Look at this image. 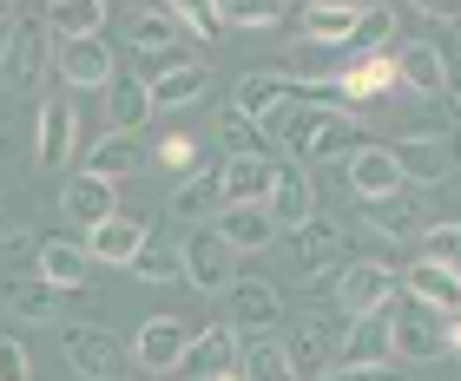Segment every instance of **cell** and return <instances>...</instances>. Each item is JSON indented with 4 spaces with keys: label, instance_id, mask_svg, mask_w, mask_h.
<instances>
[{
    "label": "cell",
    "instance_id": "cell-1",
    "mask_svg": "<svg viewBox=\"0 0 461 381\" xmlns=\"http://www.w3.org/2000/svg\"><path fill=\"white\" fill-rule=\"evenodd\" d=\"M356 132H363V119H356L349 105H337V99H297V105H284V112L264 119V138L284 145L290 164L349 158L356 152Z\"/></svg>",
    "mask_w": 461,
    "mask_h": 381
},
{
    "label": "cell",
    "instance_id": "cell-2",
    "mask_svg": "<svg viewBox=\"0 0 461 381\" xmlns=\"http://www.w3.org/2000/svg\"><path fill=\"white\" fill-rule=\"evenodd\" d=\"M402 303V277L383 263V257H363V263H343L337 277V315L343 323H363V315H383Z\"/></svg>",
    "mask_w": 461,
    "mask_h": 381
},
{
    "label": "cell",
    "instance_id": "cell-3",
    "mask_svg": "<svg viewBox=\"0 0 461 381\" xmlns=\"http://www.w3.org/2000/svg\"><path fill=\"white\" fill-rule=\"evenodd\" d=\"M389 349L402 355V362H442V355H455V323H442L435 309L402 296V303L389 309Z\"/></svg>",
    "mask_w": 461,
    "mask_h": 381
},
{
    "label": "cell",
    "instance_id": "cell-4",
    "mask_svg": "<svg viewBox=\"0 0 461 381\" xmlns=\"http://www.w3.org/2000/svg\"><path fill=\"white\" fill-rule=\"evenodd\" d=\"M343 315H330V309H310V315H297V323H290V342H284V355H290V368H297V381L310 375V381H323L330 368L343 362Z\"/></svg>",
    "mask_w": 461,
    "mask_h": 381
},
{
    "label": "cell",
    "instance_id": "cell-5",
    "mask_svg": "<svg viewBox=\"0 0 461 381\" xmlns=\"http://www.w3.org/2000/svg\"><path fill=\"white\" fill-rule=\"evenodd\" d=\"M47 53H53L47 20H40V13H14L7 47H0V86H7V93H33L40 73H47Z\"/></svg>",
    "mask_w": 461,
    "mask_h": 381
},
{
    "label": "cell",
    "instance_id": "cell-6",
    "mask_svg": "<svg viewBox=\"0 0 461 381\" xmlns=\"http://www.w3.org/2000/svg\"><path fill=\"white\" fill-rule=\"evenodd\" d=\"M230 335L238 342H270V335L284 329V296L277 283H264V277H238L230 283Z\"/></svg>",
    "mask_w": 461,
    "mask_h": 381
},
{
    "label": "cell",
    "instance_id": "cell-7",
    "mask_svg": "<svg viewBox=\"0 0 461 381\" xmlns=\"http://www.w3.org/2000/svg\"><path fill=\"white\" fill-rule=\"evenodd\" d=\"M59 355H67V368L79 381H119L125 375V342L106 323H73L67 342H59Z\"/></svg>",
    "mask_w": 461,
    "mask_h": 381
},
{
    "label": "cell",
    "instance_id": "cell-8",
    "mask_svg": "<svg viewBox=\"0 0 461 381\" xmlns=\"http://www.w3.org/2000/svg\"><path fill=\"white\" fill-rule=\"evenodd\" d=\"M343 250H349L343 224H330V217H310V224L297 230V237H290V263H297V277L323 283V289H337V277H343Z\"/></svg>",
    "mask_w": 461,
    "mask_h": 381
},
{
    "label": "cell",
    "instance_id": "cell-9",
    "mask_svg": "<svg viewBox=\"0 0 461 381\" xmlns=\"http://www.w3.org/2000/svg\"><path fill=\"white\" fill-rule=\"evenodd\" d=\"M363 27H369V7H356V0H317V7H297V40H303V47H323V53L356 47Z\"/></svg>",
    "mask_w": 461,
    "mask_h": 381
},
{
    "label": "cell",
    "instance_id": "cell-10",
    "mask_svg": "<svg viewBox=\"0 0 461 381\" xmlns=\"http://www.w3.org/2000/svg\"><path fill=\"white\" fill-rule=\"evenodd\" d=\"M178 257H185V283H192L198 296H230L238 277H230V250H224V237L212 224H198L192 237L178 244Z\"/></svg>",
    "mask_w": 461,
    "mask_h": 381
},
{
    "label": "cell",
    "instance_id": "cell-11",
    "mask_svg": "<svg viewBox=\"0 0 461 381\" xmlns=\"http://www.w3.org/2000/svg\"><path fill=\"white\" fill-rule=\"evenodd\" d=\"M264 210H270V224H277V237H297V230L317 217V184H310V164H277V184H270V198H264Z\"/></svg>",
    "mask_w": 461,
    "mask_h": 381
},
{
    "label": "cell",
    "instance_id": "cell-12",
    "mask_svg": "<svg viewBox=\"0 0 461 381\" xmlns=\"http://www.w3.org/2000/svg\"><path fill=\"white\" fill-rule=\"evenodd\" d=\"M230 368H244V342L230 335V323H212V329H198L192 342H185V362L178 375H192V381H218Z\"/></svg>",
    "mask_w": 461,
    "mask_h": 381
},
{
    "label": "cell",
    "instance_id": "cell-13",
    "mask_svg": "<svg viewBox=\"0 0 461 381\" xmlns=\"http://www.w3.org/2000/svg\"><path fill=\"white\" fill-rule=\"evenodd\" d=\"M402 289H409V303L435 309L442 323H461V277H455L448 263H435V257H415V263L402 270Z\"/></svg>",
    "mask_w": 461,
    "mask_h": 381
},
{
    "label": "cell",
    "instance_id": "cell-14",
    "mask_svg": "<svg viewBox=\"0 0 461 381\" xmlns=\"http://www.w3.org/2000/svg\"><path fill=\"white\" fill-rule=\"evenodd\" d=\"M343 178H349V190H356L363 204H375V198H395V190H409L402 164L389 158V145H356V152L343 158Z\"/></svg>",
    "mask_w": 461,
    "mask_h": 381
},
{
    "label": "cell",
    "instance_id": "cell-15",
    "mask_svg": "<svg viewBox=\"0 0 461 381\" xmlns=\"http://www.w3.org/2000/svg\"><path fill=\"white\" fill-rule=\"evenodd\" d=\"M185 342H192V329H185L178 315H152V323H139V335H132V362L145 375H178Z\"/></svg>",
    "mask_w": 461,
    "mask_h": 381
},
{
    "label": "cell",
    "instance_id": "cell-16",
    "mask_svg": "<svg viewBox=\"0 0 461 381\" xmlns=\"http://www.w3.org/2000/svg\"><path fill=\"white\" fill-rule=\"evenodd\" d=\"M59 79H67L73 93H106L119 79V59L106 47V33L99 40H67V47H59Z\"/></svg>",
    "mask_w": 461,
    "mask_h": 381
},
{
    "label": "cell",
    "instance_id": "cell-17",
    "mask_svg": "<svg viewBox=\"0 0 461 381\" xmlns=\"http://www.w3.org/2000/svg\"><path fill=\"white\" fill-rule=\"evenodd\" d=\"M59 210H67V224H79V230L93 237L99 224H113V217H119V184L93 178V172H79V178H67V190H59Z\"/></svg>",
    "mask_w": 461,
    "mask_h": 381
},
{
    "label": "cell",
    "instance_id": "cell-18",
    "mask_svg": "<svg viewBox=\"0 0 461 381\" xmlns=\"http://www.w3.org/2000/svg\"><path fill=\"white\" fill-rule=\"evenodd\" d=\"M73 145H79V112H73V99H47V105H40L33 164H40V172H67Z\"/></svg>",
    "mask_w": 461,
    "mask_h": 381
},
{
    "label": "cell",
    "instance_id": "cell-19",
    "mask_svg": "<svg viewBox=\"0 0 461 381\" xmlns=\"http://www.w3.org/2000/svg\"><path fill=\"white\" fill-rule=\"evenodd\" d=\"M145 93H152V112H178V105H198L212 93V66L204 59H172V66H158L145 79Z\"/></svg>",
    "mask_w": 461,
    "mask_h": 381
},
{
    "label": "cell",
    "instance_id": "cell-20",
    "mask_svg": "<svg viewBox=\"0 0 461 381\" xmlns=\"http://www.w3.org/2000/svg\"><path fill=\"white\" fill-rule=\"evenodd\" d=\"M389 158L402 164V178H409V190H422V184H442L448 178V145H442V132H402L389 145Z\"/></svg>",
    "mask_w": 461,
    "mask_h": 381
},
{
    "label": "cell",
    "instance_id": "cell-21",
    "mask_svg": "<svg viewBox=\"0 0 461 381\" xmlns=\"http://www.w3.org/2000/svg\"><path fill=\"white\" fill-rule=\"evenodd\" d=\"M165 210H172V224H192V230L204 217H218V210H224V172L204 158L192 178H178V190H172V204H165Z\"/></svg>",
    "mask_w": 461,
    "mask_h": 381
},
{
    "label": "cell",
    "instance_id": "cell-22",
    "mask_svg": "<svg viewBox=\"0 0 461 381\" xmlns=\"http://www.w3.org/2000/svg\"><path fill=\"white\" fill-rule=\"evenodd\" d=\"M363 230H369V237H383V244H409V237H422V230H429L422 198H415V190H395V198L363 204Z\"/></svg>",
    "mask_w": 461,
    "mask_h": 381
},
{
    "label": "cell",
    "instance_id": "cell-23",
    "mask_svg": "<svg viewBox=\"0 0 461 381\" xmlns=\"http://www.w3.org/2000/svg\"><path fill=\"white\" fill-rule=\"evenodd\" d=\"M212 230L224 237L230 257H250V250H270V244H277V224H270L264 204H224L218 217H212Z\"/></svg>",
    "mask_w": 461,
    "mask_h": 381
},
{
    "label": "cell",
    "instance_id": "cell-24",
    "mask_svg": "<svg viewBox=\"0 0 461 381\" xmlns=\"http://www.w3.org/2000/svg\"><path fill=\"white\" fill-rule=\"evenodd\" d=\"M395 86H409L415 99H435L442 105V86H448V59L435 40H409L402 53H395Z\"/></svg>",
    "mask_w": 461,
    "mask_h": 381
},
{
    "label": "cell",
    "instance_id": "cell-25",
    "mask_svg": "<svg viewBox=\"0 0 461 381\" xmlns=\"http://www.w3.org/2000/svg\"><path fill=\"white\" fill-rule=\"evenodd\" d=\"M0 303H7L14 323H59V315H67V296L53 283H40V277H7L0 283Z\"/></svg>",
    "mask_w": 461,
    "mask_h": 381
},
{
    "label": "cell",
    "instance_id": "cell-26",
    "mask_svg": "<svg viewBox=\"0 0 461 381\" xmlns=\"http://www.w3.org/2000/svg\"><path fill=\"white\" fill-rule=\"evenodd\" d=\"M178 20H172V7H139L132 20H125V47H139V53H152V59H165V66H172V59H185L178 53Z\"/></svg>",
    "mask_w": 461,
    "mask_h": 381
},
{
    "label": "cell",
    "instance_id": "cell-27",
    "mask_svg": "<svg viewBox=\"0 0 461 381\" xmlns=\"http://www.w3.org/2000/svg\"><path fill=\"white\" fill-rule=\"evenodd\" d=\"M395 93V59L389 53H369V59H356V66L337 73V105H363V99H389Z\"/></svg>",
    "mask_w": 461,
    "mask_h": 381
},
{
    "label": "cell",
    "instance_id": "cell-28",
    "mask_svg": "<svg viewBox=\"0 0 461 381\" xmlns=\"http://www.w3.org/2000/svg\"><path fill=\"white\" fill-rule=\"evenodd\" d=\"M145 237H152V224L113 217V224H99L93 237H86V257H93V263H113V270H132V257L145 250Z\"/></svg>",
    "mask_w": 461,
    "mask_h": 381
},
{
    "label": "cell",
    "instance_id": "cell-29",
    "mask_svg": "<svg viewBox=\"0 0 461 381\" xmlns=\"http://www.w3.org/2000/svg\"><path fill=\"white\" fill-rule=\"evenodd\" d=\"M218 172H224V204H264L270 184H277V164H270L264 152H250V158H218Z\"/></svg>",
    "mask_w": 461,
    "mask_h": 381
},
{
    "label": "cell",
    "instance_id": "cell-30",
    "mask_svg": "<svg viewBox=\"0 0 461 381\" xmlns=\"http://www.w3.org/2000/svg\"><path fill=\"white\" fill-rule=\"evenodd\" d=\"M145 164H152V152H145L139 138H125V132L99 138L93 152H86V172H93V178H106V184H125V178H139Z\"/></svg>",
    "mask_w": 461,
    "mask_h": 381
},
{
    "label": "cell",
    "instance_id": "cell-31",
    "mask_svg": "<svg viewBox=\"0 0 461 381\" xmlns=\"http://www.w3.org/2000/svg\"><path fill=\"white\" fill-rule=\"evenodd\" d=\"M86 270H93L86 244H67V237H47V244H40V270H33V277L53 283L59 296H67V289H86Z\"/></svg>",
    "mask_w": 461,
    "mask_h": 381
},
{
    "label": "cell",
    "instance_id": "cell-32",
    "mask_svg": "<svg viewBox=\"0 0 461 381\" xmlns=\"http://www.w3.org/2000/svg\"><path fill=\"white\" fill-rule=\"evenodd\" d=\"M40 20H47V33H59V47L67 40H99L106 0H53V7H40Z\"/></svg>",
    "mask_w": 461,
    "mask_h": 381
},
{
    "label": "cell",
    "instance_id": "cell-33",
    "mask_svg": "<svg viewBox=\"0 0 461 381\" xmlns=\"http://www.w3.org/2000/svg\"><path fill=\"white\" fill-rule=\"evenodd\" d=\"M106 112H113V132L139 138L145 119H152V93H145V79H113V86H106Z\"/></svg>",
    "mask_w": 461,
    "mask_h": 381
},
{
    "label": "cell",
    "instance_id": "cell-34",
    "mask_svg": "<svg viewBox=\"0 0 461 381\" xmlns=\"http://www.w3.org/2000/svg\"><path fill=\"white\" fill-rule=\"evenodd\" d=\"M132 277H139V283H178V277H185L178 244H172V237H145V250L132 257Z\"/></svg>",
    "mask_w": 461,
    "mask_h": 381
},
{
    "label": "cell",
    "instance_id": "cell-35",
    "mask_svg": "<svg viewBox=\"0 0 461 381\" xmlns=\"http://www.w3.org/2000/svg\"><path fill=\"white\" fill-rule=\"evenodd\" d=\"M383 342H389V309L343 329V362H383Z\"/></svg>",
    "mask_w": 461,
    "mask_h": 381
},
{
    "label": "cell",
    "instance_id": "cell-36",
    "mask_svg": "<svg viewBox=\"0 0 461 381\" xmlns=\"http://www.w3.org/2000/svg\"><path fill=\"white\" fill-rule=\"evenodd\" d=\"M244 381H297L277 335H270V342H244Z\"/></svg>",
    "mask_w": 461,
    "mask_h": 381
},
{
    "label": "cell",
    "instance_id": "cell-37",
    "mask_svg": "<svg viewBox=\"0 0 461 381\" xmlns=\"http://www.w3.org/2000/svg\"><path fill=\"white\" fill-rule=\"evenodd\" d=\"M224 27H238V33H270V27H284V7H277V0H230V7H224Z\"/></svg>",
    "mask_w": 461,
    "mask_h": 381
},
{
    "label": "cell",
    "instance_id": "cell-38",
    "mask_svg": "<svg viewBox=\"0 0 461 381\" xmlns=\"http://www.w3.org/2000/svg\"><path fill=\"white\" fill-rule=\"evenodd\" d=\"M212 132H218V145H224V158H250V152H258V125H250L238 105H224Z\"/></svg>",
    "mask_w": 461,
    "mask_h": 381
},
{
    "label": "cell",
    "instance_id": "cell-39",
    "mask_svg": "<svg viewBox=\"0 0 461 381\" xmlns=\"http://www.w3.org/2000/svg\"><path fill=\"white\" fill-rule=\"evenodd\" d=\"M172 20H178V33H192V40H218L224 33V7H212V0H178Z\"/></svg>",
    "mask_w": 461,
    "mask_h": 381
},
{
    "label": "cell",
    "instance_id": "cell-40",
    "mask_svg": "<svg viewBox=\"0 0 461 381\" xmlns=\"http://www.w3.org/2000/svg\"><path fill=\"white\" fill-rule=\"evenodd\" d=\"M152 158H158V164H165L172 178H192L198 164H204V158H198V138H192V132H165Z\"/></svg>",
    "mask_w": 461,
    "mask_h": 381
},
{
    "label": "cell",
    "instance_id": "cell-41",
    "mask_svg": "<svg viewBox=\"0 0 461 381\" xmlns=\"http://www.w3.org/2000/svg\"><path fill=\"white\" fill-rule=\"evenodd\" d=\"M422 237H429V257H435V263H448L455 277H461V224H455V217H442V224H429Z\"/></svg>",
    "mask_w": 461,
    "mask_h": 381
},
{
    "label": "cell",
    "instance_id": "cell-42",
    "mask_svg": "<svg viewBox=\"0 0 461 381\" xmlns=\"http://www.w3.org/2000/svg\"><path fill=\"white\" fill-rule=\"evenodd\" d=\"M0 381H33V355L20 335H0Z\"/></svg>",
    "mask_w": 461,
    "mask_h": 381
},
{
    "label": "cell",
    "instance_id": "cell-43",
    "mask_svg": "<svg viewBox=\"0 0 461 381\" xmlns=\"http://www.w3.org/2000/svg\"><path fill=\"white\" fill-rule=\"evenodd\" d=\"M323 381H402V375H395L389 362H337Z\"/></svg>",
    "mask_w": 461,
    "mask_h": 381
},
{
    "label": "cell",
    "instance_id": "cell-44",
    "mask_svg": "<svg viewBox=\"0 0 461 381\" xmlns=\"http://www.w3.org/2000/svg\"><path fill=\"white\" fill-rule=\"evenodd\" d=\"M20 237H27V230H20V224H14V210H7V204H0V250H14Z\"/></svg>",
    "mask_w": 461,
    "mask_h": 381
},
{
    "label": "cell",
    "instance_id": "cell-45",
    "mask_svg": "<svg viewBox=\"0 0 461 381\" xmlns=\"http://www.w3.org/2000/svg\"><path fill=\"white\" fill-rule=\"evenodd\" d=\"M448 158H455V164H448V178L461 184V132H455V145H448Z\"/></svg>",
    "mask_w": 461,
    "mask_h": 381
},
{
    "label": "cell",
    "instance_id": "cell-46",
    "mask_svg": "<svg viewBox=\"0 0 461 381\" xmlns=\"http://www.w3.org/2000/svg\"><path fill=\"white\" fill-rule=\"evenodd\" d=\"M0 27H14V7H7V0H0Z\"/></svg>",
    "mask_w": 461,
    "mask_h": 381
},
{
    "label": "cell",
    "instance_id": "cell-47",
    "mask_svg": "<svg viewBox=\"0 0 461 381\" xmlns=\"http://www.w3.org/2000/svg\"><path fill=\"white\" fill-rule=\"evenodd\" d=\"M218 381H244V368H230V375H218Z\"/></svg>",
    "mask_w": 461,
    "mask_h": 381
},
{
    "label": "cell",
    "instance_id": "cell-48",
    "mask_svg": "<svg viewBox=\"0 0 461 381\" xmlns=\"http://www.w3.org/2000/svg\"><path fill=\"white\" fill-rule=\"evenodd\" d=\"M455 362H461V323H455Z\"/></svg>",
    "mask_w": 461,
    "mask_h": 381
}]
</instances>
